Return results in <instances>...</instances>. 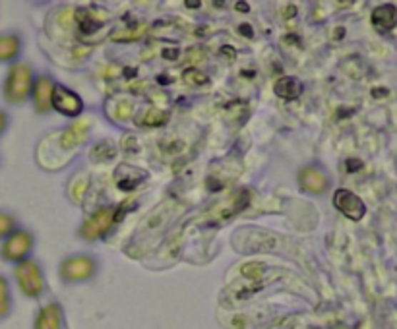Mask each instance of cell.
I'll list each match as a JSON object with an SVG mask.
<instances>
[{
  "label": "cell",
  "mask_w": 397,
  "mask_h": 329,
  "mask_svg": "<svg viewBox=\"0 0 397 329\" xmlns=\"http://www.w3.org/2000/svg\"><path fill=\"white\" fill-rule=\"evenodd\" d=\"M276 93L281 97V99H296L298 95L303 93V86H301V81L296 80V78H281V80L276 83Z\"/></svg>",
  "instance_id": "obj_11"
},
{
  "label": "cell",
  "mask_w": 397,
  "mask_h": 329,
  "mask_svg": "<svg viewBox=\"0 0 397 329\" xmlns=\"http://www.w3.org/2000/svg\"><path fill=\"white\" fill-rule=\"evenodd\" d=\"M372 26L376 27L378 31H390L396 26V6L386 4L374 10L372 14Z\"/></svg>",
  "instance_id": "obj_10"
},
{
  "label": "cell",
  "mask_w": 397,
  "mask_h": 329,
  "mask_svg": "<svg viewBox=\"0 0 397 329\" xmlns=\"http://www.w3.org/2000/svg\"><path fill=\"white\" fill-rule=\"evenodd\" d=\"M10 310V290H8V281L0 277V318H4Z\"/></svg>",
  "instance_id": "obj_13"
},
{
  "label": "cell",
  "mask_w": 397,
  "mask_h": 329,
  "mask_svg": "<svg viewBox=\"0 0 397 329\" xmlns=\"http://www.w3.org/2000/svg\"><path fill=\"white\" fill-rule=\"evenodd\" d=\"M94 269L95 263L89 255H76L62 263V277L66 281H84L91 277Z\"/></svg>",
  "instance_id": "obj_6"
},
{
  "label": "cell",
  "mask_w": 397,
  "mask_h": 329,
  "mask_svg": "<svg viewBox=\"0 0 397 329\" xmlns=\"http://www.w3.org/2000/svg\"><path fill=\"white\" fill-rule=\"evenodd\" d=\"M6 128V114L0 111V134H2V130Z\"/></svg>",
  "instance_id": "obj_15"
},
{
  "label": "cell",
  "mask_w": 397,
  "mask_h": 329,
  "mask_svg": "<svg viewBox=\"0 0 397 329\" xmlns=\"http://www.w3.org/2000/svg\"><path fill=\"white\" fill-rule=\"evenodd\" d=\"M54 83L51 81V78L47 76H41L35 80V83H31V93H34L35 107L41 113H47L51 108V95H53Z\"/></svg>",
  "instance_id": "obj_7"
},
{
  "label": "cell",
  "mask_w": 397,
  "mask_h": 329,
  "mask_svg": "<svg viewBox=\"0 0 397 329\" xmlns=\"http://www.w3.org/2000/svg\"><path fill=\"white\" fill-rule=\"evenodd\" d=\"M16 279H18L21 293L26 296L35 298L43 293V275H41L39 265L34 260L26 258L16 265Z\"/></svg>",
  "instance_id": "obj_2"
},
{
  "label": "cell",
  "mask_w": 397,
  "mask_h": 329,
  "mask_svg": "<svg viewBox=\"0 0 397 329\" xmlns=\"http://www.w3.org/2000/svg\"><path fill=\"white\" fill-rule=\"evenodd\" d=\"M20 53V39L16 35H0V62L12 61Z\"/></svg>",
  "instance_id": "obj_12"
},
{
  "label": "cell",
  "mask_w": 397,
  "mask_h": 329,
  "mask_svg": "<svg viewBox=\"0 0 397 329\" xmlns=\"http://www.w3.org/2000/svg\"><path fill=\"white\" fill-rule=\"evenodd\" d=\"M12 231H16V228H14L12 217L6 216V213H0V236L10 235Z\"/></svg>",
  "instance_id": "obj_14"
},
{
  "label": "cell",
  "mask_w": 397,
  "mask_h": 329,
  "mask_svg": "<svg viewBox=\"0 0 397 329\" xmlns=\"http://www.w3.org/2000/svg\"><path fill=\"white\" fill-rule=\"evenodd\" d=\"M34 246V238L27 231H12L2 244V258L8 262H21L26 260L27 252Z\"/></svg>",
  "instance_id": "obj_3"
},
{
  "label": "cell",
  "mask_w": 397,
  "mask_h": 329,
  "mask_svg": "<svg viewBox=\"0 0 397 329\" xmlns=\"http://www.w3.org/2000/svg\"><path fill=\"white\" fill-rule=\"evenodd\" d=\"M298 178H301V188L312 192V194H318V192H323L328 188V178L318 168H304V171H301Z\"/></svg>",
  "instance_id": "obj_8"
},
{
  "label": "cell",
  "mask_w": 397,
  "mask_h": 329,
  "mask_svg": "<svg viewBox=\"0 0 397 329\" xmlns=\"http://www.w3.org/2000/svg\"><path fill=\"white\" fill-rule=\"evenodd\" d=\"M31 70L26 64H14L4 83V97L10 103H21L31 91Z\"/></svg>",
  "instance_id": "obj_1"
},
{
  "label": "cell",
  "mask_w": 397,
  "mask_h": 329,
  "mask_svg": "<svg viewBox=\"0 0 397 329\" xmlns=\"http://www.w3.org/2000/svg\"><path fill=\"white\" fill-rule=\"evenodd\" d=\"M333 206H336L345 217H349L353 221H358L363 219L364 213H366V206L364 202L358 198L357 194H353L351 190L339 188L333 196Z\"/></svg>",
  "instance_id": "obj_5"
},
{
  "label": "cell",
  "mask_w": 397,
  "mask_h": 329,
  "mask_svg": "<svg viewBox=\"0 0 397 329\" xmlns=\"http://www.w3.org/2000/svg\"><path fill=\"white\" fill-rule=\"evenodd\" d=\"M51 108L66 114V116H78L81 113V108H84V103H81V99L74 91H70L64 86L54 83L53 95H51Z\"/></svg>",
  "instance_id": "obj_4"
},
{
  "label": "cell",
  "mask_w": 397,
  "mask_h": 329,
  "mask_svg": "<svg viewBox=\"0 0 397 329\" xmlns=\"http://www.w3.org/2000/svg\"><path fill=\"white\" fill-rule=\"evenodd\" d=\"M61 306L47 304L35 320V329H61Z\"/></svg>",
  "instance_id": "obj_9"
}]
</instances>
